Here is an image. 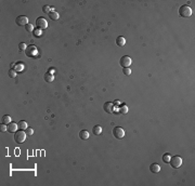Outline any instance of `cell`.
Listing matches in <instances>:
<instances>
[{"mask_svg":"<svg viewBox=\"0 0 195 186\" xmlns=\"http://www.w3.org/2000/svg\"><path fill=\"white\" fill-rule=\"evenodd\" d=\"M119 64H120V66L122 68H126V67H129L130 65L132 64V60H131V57L128 56V55H125V56H122L120 61H119Z\"/></svg>","mask_w":195,"mask_h":186,"instance_id":"obj_4","label":"cell"},{"mask_svg":"<svg viewBox=\"0 0 195 186\" xmlns=\"http://www.w3.org/2000/svg\"><path fill=\"white\" fill-rule=\"evenodd\" d=\"M122 71H124V74H125L126 76H130V75H131V69H130L129 67L122 68Z\"/></svg>","mask_w":195,"mask_h":186,"instance_id":"obj_23","label":"cell"},{"mask_svg":"<svg viewBox=\"0 0 195 186\" xmlns=\"http://www.w3.org/2000/svg\"><path fill=\"white\" fill-rule=\"evenodd\" d=\"M26 136H27V134H26V132H25L24 130L16 131V132L14 133V141H15L17 144H21V143H23V142L26 140Z\"/></svg>","mask_w":195,"mask_h":186,"instance_id":"obj_2","label":"cell"},{"mask_svg":"<svg viewBox=\"0 0 195 186\" xmlns=\"http://www.w3.org/2000/svg\"><path fill=\"white\" fill-rule=\"evenodd\" d=\"M16 71H22L24 69V64L23 63H16L15 64V67H14Z\"/></svg>","mask_w":195,"mask_h":186,"instance_id":"obj_21","label":"cell"},{"mask_svg":"<svg viewBox=\"0 0 195 186\" xmlns=\"http://www.w3.org/2000/svg\"><path fill=\"white\" fill-rule=\"evenodd\" d=\"M45 80H46V81H48V82H52L53 80H54V75L48 72V74L45 75Z\"/></svg>","mask_w":195,"mask_h":186,"instance_id":"obj_19","label":"cell"},{"mask_svg":"<svg viewBox=\"0 0 195 186\" xmlns=\"http://www.w3.org/2000/svg\"><path fill=\"white\" fill-rule=\"evenodd\" d=\"M19 125V128L21 130H26L27 128H28V125H27V122L26 121H24V120H21V121L17 123Z\"/></svg>","mask_w":195,"mask_h":186,"instance_id":"obj_18","label":"cell"},{"mask_svg":"<svg viewBox=\"0 0 195 186\" xmlns=\"http://www.w3.org/2000/svg\"><path fill=\"white\" fill-rule=\"evenodd\" d=\"M17 129H19V125L17 123H15V122H11V123H9L8 125V131L9 132H11V133H15L16 131H17Z\"/></svg>","mask_w":195,"mask_h":186,"instance_id":"obj_9","label":"cell"},{"mask_svg":"<svg viewBox=\"0 0 195 186\" xmlns=\"http://www.w3.org/2000/svg\"><path fill=\"white\" fill-rule=\"evenodd\" d=\"M119 113H120V114H127V113H128V106H127V105H121V106L120 107H119Z\"/></svg>","mask_w":195,"mask_h":186,"instance_id":"obj_20","label":"cell"},{"mask_svg":"<svg viewBox=\"0 0 195 186\" xmlns=\"http://www.w3.org/2000/svg\"><path fill=\"white\" fill-rule=\"evenodd\" d=\"M79 136H80L81 140H88L89 136H90V134H89V132L87 130H81L80 132H79Z\"/></svg>","mask_w":195,"mask_h":186,"instance_id":"obj_12","label":"cell"},{"mask_svg":"<svg viewBox=\"0 0 195 186\" xmlns=\"http://www.w3.org/2000/svg\"><path fill=\"white\" fill-rule=\"evenodd\" d=\"M16 24L19 25V26H26V25L29 23L28 22V17L27 16H25V15H20V16H17L16 17Z\"/></svg>","mask_w":195,"mask_h":186,"instance_id":"obj_6","label":"cell"},{"mask_svg":"<svg viewBox=\"0 0 195 186\" xmlns=\"http://www.w3.org/2000/svg\"><path fill=\"white\" fill-rule=\"evenodd\" d=\"M113 135L116 138H124L125 136V130L122 129L121 127H115L113 129Z\"/></svg>","mask_w":195,"mask_h":186,"instance_id":"obj_5","label":"cell"},{"mask_svg":"<svg viewBox=\"0 0 195 186\" xmlns=\"http://www.w3.org/2000/svg\"><path fill=\"white\" fill-rule=\"evenodd\" d=\"M162 160H164V162H169V160H170V156H169V154H164V156H162Z\"/></svg>","mask_w":195,"mask_h":186,"instance_id":"obj_24","label":"cell"},{"mask_svg":"<svg viewBox=\"0 0 195 186\" xmlns=\"http://www.w3.org/2000/svg\"><path fill=\"white\" fill-rule=\"evenodd\" d=\"M12 122V118H11V116L9 115H5L2 116V123H5V125H9V123Z\"/></svg>","mask_w":195,"mask_h":186,"instance_id":"obj_15","label":"cell"},{"mask_svg":"<svg viewBox=\"0 0 195 186\" xmlns=\"http://www.w3.org/2000/svg\"><path fill=\"white\" fill-rule=\"evenodd\" d=\"M7 130H8V126H6L5 123L1 122V125H0V131H1V132H5Z\"/></svg>","mask_w":195,"mask_h":186,"instance_id":"obj_27","label":"cell"},{"mask_svg":"<svg viewBox=\"0 0 195 186\" xmlns=\"http://www.w3.org/2000/svg\"><path fill=\"white\" fill-rule=\"evenodd\" d=\"M19 48H20L21 50H25V49H26V45H25V43H20Z\"/></svg>","mask_w":195,"mask_h":186,"instance_id":"obj_29","label":"cell"},{"mask_svg":"<svg viewBox=\"0 0 195 186\" xmlns=\"http://www.w3.org/2000/svg\"><path fill=\"white\" fill-rule=\"evenodd\" d=\"M49 16H50V19H51V20L56 21V20H59L60 14L57 13L56 11H53V12H50V13H49Z\"/></svg>","mask_w":195,"mask_h":186,"instance_id":"obj_16","label":"cell"},{"mask_svg":"<svg viewBox=\"0 0 195 186\" xmlns=\"http://www.w3.org/2000/svg\"><path fill=\"white\" fill-rule=\"evenodd\" d=\"M25 29H26L28 32H31V31H34V30H35V29H34V25L28 23V24L26 25V26H25Z\"/></svg>","mask_w":195,"mask_h":186,"instance_id":"obj_22","label":"cell"},{"mask_svg":"<svg viewBox=\"0 0 195 186\" xmlns=\"http://www.w3.org/2000/svg\"><path fill=\"white\" fill-rule=\"evenodd\" d=\"M103 107H104V110L108 113V114L114 113V103H112V102H106Z\"/></svg>","mask_w":195,"mask_h":186,"instance_id":"obj_8","label":"cell"},{"mask_svg":"<svg viewBox=\"0 0 195 186\" xmlns=\"http://www.w3.org/2000/svg\"><path fill=\"white\" fill-rule=\"evenodd\" d=\"M92 132L94 135H100L101 133H102V127L99 126V125H96L93 127V129H92Z\"/></svg>","mask_w":195,"mask_h":186,"instance_id":"obj_14","label":"cell"},{"mask_svg":"<svg viewBox=\"0 0 195 186\" xmlns=\"http://www.w3.org/2000/svg\"><path fill=\"white\" fill-rule=\"evenodd\" d=\"M116 43H117L118 47H124L126 45V39H125L124 36H119V37H117Z\"/></svg>","mask_w":195,"mask_h":186,"instance_id":"obj_11","label":"cell"},{"mask_svg":"<svg viewBox=\"0 0 195 186\" xmlns=\"http://www.w3.org/2000/svg\"><path fill=\"white\" fill-rule=\"evenodd\" d=\"M42 11L45 13L49 14L50 12H53V11H55V10H54V8H53V7H51V6H43L42 7Z\"/></svg>","mask_w":195,"mask_h":186,"instance_id":"obj_17","label":"cell"},{"mask_svg":"<svg viewBox=\"0 0 195 186\" xmlns=\"http://www.w3.org/2000/svg\"><path fill=\"white\" fill-rule=\"evenodd\" d=\"M9 76L11 78L16 77V70H15V69H10V70H9Z\"/></svg>","mask_w":195,"mask_h":186,"instance_id":"obj_25","label":"cell"},{"mask_svg":"<svg viewBox=\"0 0 195 186\" xmlns=\"http://www.w3.org/2000/svg\"><path fill=\"white\" fill-rule=\"evenodd\" d=\"M28 50H30V51H27V55H30V56L37 54V52H38L37 48H36L35 46H29V47H28Z\"/></svg>","mask_w":195,"mask_h":186,"instance_id":"obj_13","label":"cell"},{"mask_svg":"<svg viewBox=\"0 0 195 186\" xmlns=\"http://www.w3.org/2000/svg\"><path fill=\"white\" fill-rule=\"evenodd\" d=\"M32 133H34V130H32L31 128L28 127L27 129H26V134H27L28 136H30V135H32Z\"/></svg>","mask_w":195,"mask_h":186,"instance_id":"obj_28","label":"cell"},{"mask_svg":"<svg viewBox=\"0 0 195 186\" xmlns=\"http://www.w3.org/2000/svg\"><path fill=\"white\" fill-rule=\"evenodd\" d=\"M169 163L171 165L172 168H175V169H178V168L182 165V158L180 156H172V157H170Z\"/></svg>","mask_w":195,"mask_h":186,"instance_id":"obj_3","label":"cell"},{"mask_svg":"<svg viewBox=\"0 0 195 186\" xmlns=\"http://www.w3.org/2000/svg\"><path fill=\"white\" fill-rule=\"evenodd\" d=\"M192 13H193L192 9L187 5H183L179 8V15L181 17H190L192 15Z\"/></svg>","mask_w":195,"mask_h":186,"instance_id":"obj_1","label":"cell"},{"mask_svg":"<svg viewBox=\"0 0 195 186\" xmlns=\"http://www.w3.org/2000/svg\"><path fill=\"white\" fill-rule=\"evenodd\" d=\"M150 171L153 173H159L160 172V166L158 163H152L150 166Z\"/></svg>","mask_w":195,"mask_h":186,"instance_id":"obj_10","label":"cell"},{"mask_svg":"<svg viewBox=\"0 0 195 186\" xmlns=\"http://www.w3.org/2000/svg\"><path fill=\"white\" fill-rule=\"evenodd\" d=\"M36 25H37V27L40 28V29H46V28L48 27V22L46 21V19H43V17H38V19L36 20Z\"/></svg>","mask_w":195,"mask_h":186,"instance_id":"obj_7","label":"cell"},{"mask_svg":"<svg viewBox=\"0 0 195 186\" xmlns=\"http://www.w3.org/2000/svg\"><path fill=\"white\" fill-rule=\"evenodd\" d=\"M32 32H34V36H36V37H40L41 36V29L40 28H37V29H35Z\"/></svg>","mask_w":195,"mask_h":186,"instance_id":"obj_26","label":"cell"}]
</instances>
